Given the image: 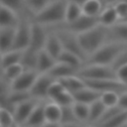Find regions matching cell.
<instances>
[{
  "label": "cell",
  "mask_w": 127,
  "mask_h": 127,
  "mask_svg": "<svg viewBox=\"0 0 127 127\" xmlns=\"http://www.w3.org/2000/svg\"><path fill=\"white\" fill-rule=\"evenodd\" d=\"M126 85H127V83H126Z\"/></svg>",
  "instance_id": "cell-59"
},
{
  "label": "cell",
  "mask_w": 127,
  "mask_h": 127,
  "mask_svg": "<svg viewBox=\"0 0 127 127\" xmlns=\"http://www.w3.org/2000/svg\"><path fill=\"white\" fill-rule=\"evenodd\" d=\"M24 66L19 63L15 64H11L9 66H6L2 68V75L4 78H6L9 82L13 81L15 78H17L23 71H24Z\"/></svg>",
  "instance_id": "cell-30"
},
{
  "label": "cell",
  "mask_w": 127,
  "mask_h": 127,
  "mask_svg": "<svg viewBox=\"0 0 127 127\" xmlns=\"http://www.w3.org/2000/svg\"><path fill=\"white\" fill-rule=\"evenodd\" d=\"M22 55H23V51H19V50H10V51L2 54L1 59H0L1 68H4L11 64L21 63Z\"/></svg>",
  "instance_id": "cell-25"
},
{
  "label": "cell",
  "mask_w": 127,
  "mask_h": 127,
  "mask_svg": "<svg viewBox=\"0 0 127 127\" xmlns=\"http://www.w3.org/2000/svg\"><path fill=\"white\" fill-rule=\"evenodd\" d=\"M11 127H20V126H19V125H18L17 123H15V124H14L13 126H11Z\"/></svg>",
  "instance_id": "cell-50"
},
{
  "label": "cell",
  "mask_w": 127,
  "mask_h": 127,
  "mask_svg": "<svg viewBox=\"0 0 127 127\" xmlns=\"http://www.w3.org/2000/svg\"><path fill=\"white\" fill-rule=\"evenodd\" d=\"M53 0H25V6L26 10L34 16L35 14L39 13L41 10H43L47 5H49ZM33 18V17H32Z\"/></svg>",
  "instance_id": "cell-33"
},
{
  "label": "cell",
  "mask_w": 127,
  "mask_h": 127,
  "mask_svg": "<svg viewBox=\"0 0 127 127\" xmlns=\"http://www.w3.org/2000/svg\"><path fill=\"white\" fill-rule=\"evenodd\" d=\"M113 5L115 7V10L117 12V15H118L120 21L127 18V1H125V0L119 1Z\"/></svg>",
  "instance_id": "cell-41"
},
{
  "label": "cell",
  "mask_w": 127,
  "mask_h": 127,
  "mask_svg": "<svg viewBox=\"0 0 127 127\" xmlns=\"http://www.w3.org/2000/svg\"><path fill=\"white\" fill-rule=\"evenodd\" d=\"M0 5L14 10L19 15L24 12H28L26 10L25 0H0Z\"/></svg>",
  "instance_id": "cell-35"
},
{
  "label": "cell",
  "mask_w": 127,
  "mask_h": 127,
  "mask_svg": "<svg viewBox=\"0 0 127 127\" xmlns=\"http://www.w3.org/2000/svg\"><path fill=\"white\" fill-rule=\"evenodd\" d=\"M39 74L40 72H38L36 69H24V71L17 78L10 82L11 90L29 92Z\"/></svg>",
  "instance_id": "cell-8"
},
{
  "label": "cell",
  "mask_w": 127,
  "mask_h": 127,
  "mask_svg": "<svg viewBox=\"0 0 127 127\" xmlns=\"http://www.w3.org/2000/svg\"><path fill=\"white\" fill-rule=\"evenodd\" d=\"M119 96H120V93L116 91H112V90L104 91V92H101L100 100L106 107H112V106L118 105Z\"/></svg>",
  "instance_id": "cell-34"
},
{
  "label": "cell",
  "mask_w": 127,
  "mask_h": 127,
  "mask_svg": "<svg viewBox=\"0 0 127 127\" xmlns=\"http://www.w3.org/2000/svg\"><path fill=\"white\" fill-rule=\"evenodd\" d=\"M59 80L62 82V84L64 85L65 90L69 91L70 93H74V92H76V91H78L81 88L86 86V83H85L84 79H82L77 74L69 75V76L64 77V78L59 79Z\"/></svg>",
  "instance_id": "cell-22"
},
{
  "label": "cell",
  "mask_w": 127,
  "mask_h": 127,
  "mask_svg": "<svg viewBox=\"0 0 127 127\" xmlns=\"http://www.w3.org/2000/svg\"><path fill=\"white\" fill-rule=\"evenodd\" d=\"M62 127H86L84 123L76 122V123H68V124H61Z\"/></svg>",
  "instance_id": "cell-46"
},
{
  "label": "cell",
  "mask_w": 127,
  "mask_h": 127,
  "mask_svg": "<svg viewBox=\"0 0 127 127\" xmlns=\"http://www.w3.org/2000/svg\"><path fill=\"white\" fill-rule=\"evenodd\" d=\"M125 123H127V110H122L109 120L97 125V127H120Z\"/></svg>",
  "instance_id": "cell-32"
},
{
  "label": "cell",
  "mask_w": 127,
  "mask_h": 127,
  "mask_svg": "<svg viewBox=\"0 0 127 127\" xmlns=\"http://www.w3.org/2000/svg\"><path fill=\"white\" fill-rule=\"evenodd\" d=\"M68 1H72V2H76V3H78V4H80V5H82L86 0H68Z\"/></svg>",
  "instance_id": "cell-49"
},
{
  "label": "cell",
  "mask_w": 127,
  "mask_h": 127,
  "mask_svg": "<svg viewBox=\"0 0 127 127\" xmlns=\"http://www.w3.org/2000/svg\"><path fill=\"white\" fill-rule=\"evenodd\" d=\"M15 123L13 112L6 108H0V127H11Z\"/></svg>",
  "instance_id": "cell-36"
},
{
  "label": "cell",
  "mask_w": 127,
  "mask_h": 127,
  "mask_svg": "<svg viewBox=\"0 0 127 127\" xmlns=\"http://www.w3.org/2000/svg\"><path fill=\"white\" fill-rule=\"evenodd\" d=\"M65 88L62 84L60 80H54L48 90V100H54L56 97H58L62 92H64Z\"/></svg>",
  "instance_id": "cell-38"
},
{
  "label": "cell",
  "mask_w": 127,
  "mask_h": 127,
  "mask_svg": "<svg viewBox=\"0 0 127 127\" xmlns=\"http://www.w3.org/2000/svg\"><path fill=\"white\" fill-rule=\"evenodd\" d=\"M52 101H55L56 103H58L62 107H64V106H70V105H72L74 103V98H73L72 93H70L67 90H64V92H62L58 97H56Z\"/></svg>",
  "instance_id": "cell-39"
},
{
  "label": "cell",
  "mask_w": 127,
  "mask_h": 127,
  "mask_svg": "<svg viewBox=\"0 0 127 127\" xmlns=\"http://www.w3.org/2000/svg\"><path fill=\"white\" fill-rule=\"evenodd\" d=\"M119 1H123V0H105L106 4H115L116 2H119Z\"/></svg>",
  "instance_id": "cell-48"
},
{
  "label": "cell",
  "mask_w": 127,
  "mask_h": 127,
  "mask_svg": "<svg viewBox=\"0 0 127 127\" xmlns=\"http://www.w3.org/2000/svg\"><path fill=\"white\" fill-rule=\"evenodd\" d=\"M74 101L75 102H81V103H85V104H91L92 102L98 100L100 98L101 92L89 87V86H85L83 88H81L80 90L72 93Z\"/></svg>",
  "instance_id": "cell-16"
},
{
  "label": "cell",
  "mask_w": 127,
  "mask_h": 127,
  "mask_svg": "<svg viewBox=\"0 0 127 127\" xmlns=\"http://www.w3.org/2000/svg\"><path fill=\"white\" fill-rule=\"evenodd\" d=\"M121 21H123V22H127V18H125L124 20H121Z\"/></svg>",
  "instance_id": "cell-53"
},
{
  "label": "cell",
  "mask_w": 127,
  "mask_h": 127,
  "mask_svg": "<svg viewBox=\"0 0 127 127\" xmlns=\"http://www.w3.org/2000/svg\"><path fill=\"white\" fill-rule=\"evenodd\" d=\"M67 0H53L43 10L33 16V21L47 28H53L64 22Z\"/></svg>",
  "instance_id": "cell-1"
},
{
  "label": "cell",
  "mask_w": 127,
  "mask_h": 127,
  "mask_svg": "<svg viewBox=\"0 0 127 127\" xmlns=\"http://www.w3.org/2000/svg\"><path fill=\"white\" fill-rule=\"evenodd\" d=\"M38 53L39 52H34L30 49H26L23 51V55H22L20 64L24 66L25 69H36Z\"/></svg>",
  "instance_id": "cell-28"
},
{
  "label": "cell",
  "mask_w": 127,
  "mask_h": 127,
  "mask_svg": "<svg viewBox=\"0 0 127 127\" xmlns=\"http://www.w3.org/2000/svg\"><path fill=\"white\" fill-rule=\"evenodd\" d=\"M115 71H116V77H117V79L126 84L127 83V64L121 65Z\"/></svg>",
  "instance_id": "cell-44"
},
{
  "label": "cell",
  "mask_w": 127,
  "mask_h": 127,
  "mask_svg": "<svg viewBox=\"0 0 127 127\" xmlns=\"http://www.w3.org/2000/svg\"><path fill=\"white\" fill-rule=\"evenodd\" d=\"M46 100L40 101L32 113L30 114L29 118L25 122L23 126H32V127H41L46 123V117H45V111H44V105Z\"/></svg>",
  "instance_id": "cell-17"
},
{
  "label": "cell",
  "mask_w": 127,
  "mask_h": 127,
  "mask_svg": "<svg viewBox=\"0 0 127 127\" xmlns=\"http://www.w3.org/2000/svg\"><path fill=\"white\" fill-rule=\"evenodd\" d=\"M44 50L48 54H50L53 58L58 60L59 56L64 51V48H63L62 42H61V40H60V38H59V36L57 35L56 32L49 30V35H48V38H47Z\"/></svg>",
  "instance_id": "cell-13"
},
{
  "label": "cell",
  "mask_w": 127,
  "mask_h": 127,
  "mask_svg": "<svg viewBox=\"0 0 127 127\" xmlns=\"http://www.w3.org/2000/svg\"><path fill=\"white\" fill-rule=\"evenodd\" d=\"M86 85L99 91H116L118 93H122L127 90V85L121 82L118 79H100V80H84Z\"/></svg>",
  "instance_id": "cell-12"
},
{
  "label": "cell",
  "mask_w": 127,
  "mask_h": 127,
  "mask_svg": "<svg viewBox=\"0 0 127 127\" xmlns=\"http://www.w3.org/2000/svg\"><path fill=\"white\" fill-rule=\"evenodd\" d=\"M81 15H82L81 5L76 2L67 0L66 7H65V14H64V22L65 23L72 22V21L78 19Z\"/></svg>",
  "instance_id": "cell-27"
},
{
  "label": "cell",
  "mask_w": 127,
  "mask_h": 127,
  "mask_svg": "<svg viewBox=\"0 0 127 127\" xmlns=\"http://www.w3.org/2000/svg\"><path fill=\"white\" fill-rule=\"evenodd\" d=\"M76 122H79V121L74 115V112L72 110V105L62 107L61 124H68V123H76Z\"/></svg>",
  "instance_id": "cell-37"
},
{
  "label": "cell",
  "mask_w": 127,
  "mask_h": 127,
  "mask_svg": "<svg viewBox=\"0 0 127 127\" xmlns=\"http://www.w3.org/2000/svg\"><path fill=\"white\" fill-rule=\"evenodd\" d=\"M11 90L10 82L3 77V75H0V97L7 95Z\"/></svg>",
  "instance_id": "cell-43"
},
{
  "label": "cell",
  "mask_w": 127,
  "mask_h": 127,
  "mask_svg": "<svg viewBox=\"0 0 127 127\" xmlns=\"http://www.w3.org/2000/svg\"><path fill=\"white\" fill-rule=\"evenodd\" d=\"M0 75H2V68H1V66H0Z\"/></svg>",
  "instance_id": "cell-52"
},
{
  "label": "cell",
  "mask_w": 127,
  "mask_h": 127,
  "mask_svg": "<svg viewBox=\"0 0 127 127\" xmlns=\"http://www.w3.org/2000/svg\"><path fill=\"white\" fill-rule=\"evenodd\" d=\"M78 69L73 68L65 64H63L61 62H58L54 64V66L47 72L50 76H52L54 79L59 80L62 79L64 77L69 76V75H73V74H77Z\"/></svg>",
  "instance_id": "cell-18"
},
{
  "label": "cell",
  "mask_w": 127,
  "mask_h": 127,
  "mask_svg": "<svg viewBox=\"0 0 127 127\" xmlns=\"http://www.w3.org/2000/svg\"><path fill=\"white\" fill-rule=\"evenodd\" d=\"M41 127H62L61 123H52V122H46Z\"/></svg>",
  "instance_id": "cell-47"
},
{
  "label": "cell",
  "mask_w": 127,
  "mask_h": 127,
  "mask_svg": "<svg viewBox=\"0 0 127 127\" xmlns=\"http://www.w3.org/2000/svg\"><path fill=\"white\" fill-rule=\"evenodd\" d=\"M15 28H0V52L4 54L13 50Z\"/></svg>",
  "instance_id": "cell-20"
},
{
  "label": "cell",
  "mask_w": 127,
  "mask_h": 127,
  "mask_svg": "<svg viewBox=\"0 0 127 127\" xmlns=\"http://www.w3.org/2000/svg\"><path fill=\"white\" fill-rule=\"evenodd\" d=\"M77 75L84 80L117 79L116 71L111 65L95 64H84L77 71Z\"/></svg>",
  "instance_id": "cell-5"
},
{
  "label": "cell",
  "mask_w": 127,
  "mask_h": 127,
  "mask_svg": "<svg viewBox=\"0 0 127 127\" xmlns=\"http://www.w3.org/2000/svg\"><path fill=\"white\" fill-rule=\"evenodd\" d=\"M118 105L123 110H127V90L124 91V92H122V93H120Z\"/></svg>",
  "instance_id": "cell-45"
},
{
  "label": "cell",
  "mask_w": 127,
  "mask_h": 127,
  "mask_svg": "<svg viewBox=\"0 0 127 127\" xmlns=\"http://www.w3.org/2000/svg\"><path fill=\"white\" fill-rule=\"evenodd\" d=\"M32 17L33 16L29 12H24L20 14L19 22L15 27V39L13 50L24 51L29 48L33 24Z\"/></svg>",
  "instance_id": "cell-4"
},
{
  "label": "cell",
  "mask_w": 127,
  "mask_h": 127,
  "mask_svg": "<svg viewBox=\"0 0 127 127\" xmlns=\"http://www.w3.org/2000/svg\"><path fill=\"white\" fill-rule=\"evenodd\" d=\"M20 15L14 10L0 5V28H15Z\"/></svg>",
  "instance_id": "cell-14"
},
{
  "label": "cell",
  "mask_w": 127,
  "mask_h": 127,
  "mask_svg": "<svg viewBox=\"0 0 127 127\" xmlns=\"http://www.w3.org/2000/svg\"><path fill=\"white\" fill-rule=\"evenodd\" d=\"M86 127H97V126H94V125H93V126H86Z\"/></svg>",
  "instance_id": "cell-55"
},
{
  "label": "cell",
  "mask_w": 127,
  "mask_h": 127,
  "mask_svg": "<svg viewBox=\"0 0 127 127\" xmlns=\"http://www.w3.org/2000/svg\"><path fill=\"white\" fill-rule=\"evenodd\" d=\"M72 110L74 112L75 117L77 120L81 123H88L89 118V104L81 103V102H75L72 104Z\"/></svg>",
  "instance_id": "cell-29"
},
{
  "label": "cell",
  "mask_w": 127,
  "mask_h": 127,
  "mask_svg": "<svg viewBox=\"0 0 127 127\" xmlns=\"http://www.w3.org/2000/svg\"><path fill=\"white\" fill-rule=\"evenodd\" d=\"M106 106L102 103L100 98L91 104H89V118H88V124L95 125L99 118L102 116L103 112L105 111Z\"/></svg>",
  "instance_id": "cell-26"
},
{
  "label": "cell",
  "mask_w": 127,
  "mask_h": 127,
  "mask_svg": "<svg viewBox=\"0 0 127 127\" xmlns=\"http://www.w3.org/2000/svg\"><path fill=\"white\" fill-rule=\"evenodd\" d=\"M46 122L61 123L62 119V106L52 100H46L44 105Z\"/></svg>",
  "instance_id": "cell-19"
},
{
  "label": "cell",
  "mask_w": 127,
  "mask_h": 127,
  "mask_svg": "<svg viewBox=\"0 0 127 127\" xmlns=\"http://www.w3.org/2000/svg\"><path fill=\"white\" fill-rule=\"evenodd\" d=\"M0 108H1V104H0Z\"/></svg>",
  "instance_id": "cell-57"
},
{
  "label": "cell",
  "mask_w": 127,
  "mask_h": 127,
  "mask_svg": "<svg viewBox=\"0 0 127 127\" xmlns=\"http://www.w3.org/2000/svg\"><path fill=\"white\" fill-rule=\"evenodd\" d=\"M1 56H2V54H1V52H0V59H1Z\"/></svg>",
  "instance_id": "cell-56"
},
{
  "label": "cell",
  "mask_w": 127,
  "mask_h": 127,
  "mask_svg": "<svg viewBox=\"0 0 127 127\" xmlns=\"http://www.w3.org/2000/svg\"><path fill=\"white\" fill-rule=\"evenodd\" d=\"M125 1H127V0H125Z\"/></svg>",
  "instance_id": "cell-58"
},
{
  "label": "cell",
  "mask_w": 127,
  "mask_h": 127,
  "mask_svg": "<svg viewBox=\"0 0 127 127\" xmlns=\"http://www.w3.org/2000/svg\"><path fill=\"white\" fill-rule=\"evenodd\" d=\"M54 80L56 79H54L48 73H40L29 91L30 95L38 100H48V90Z\"/></svg>",
  "instance_id": "cell-10"
},
{
  "label": "cell",
  "mask_w": 127,
  "mask_h": 127,
  "mask_svg": "<svg viewBox=\"0 0 127 127\" xmlns=\"http://www.w3.org/2000/svg\"><path fill=\"white\" fill-rule=\"evenodd\" d=\"M81 9L83 15L97 18L103 9V6L101 0H86L81 5Z\"/></svg>",
  "instance_id": "cell-24"
},
{
  "label": "cell",
  "mask_w": 127,
  "mask_h": 127,
  "mask_svg": "<svg viewBox=\"0 0 127 127\" xmlns=\"http://www.w3.org/2000/svg\"><path fill=\"white\" fill-rule=\"evenodd\" d=\"M108 32L112 35V37L127 42V22L118 21L115 25L108 28Z\"/></svg>",
  "instance_id": "cell-31"
},
{
  "label": "cell",
  "mask_w": 127,
  "mask_h": 127,
  "mask_svg": "<svg viewBox=\"0 0 127 127\" xmlns=\"http://www.w3.org/2000/svg\"><path fill=\"white\" fill-rule=\"evenodd\" d=\"M127 64V49L125 51H123L114 61V63L111 64V66L113 67L114 70H116L118 67H120L121 65Z\"/></svg>",
  "instance_id": "cell-42"
},
{
  "label": "cell",
  "mask_w": 127,
  "mask_h": 127,
  "mask_svg": "<svg viewBox=\"0 0 127 127\" xmlns=\"http://www.w3.org/2000/svg\"><path fill=\"white\" fill-rule=\"evenodd\" d=\"M57 61L61 62L63 64H67V65H69V66H71L73 68L78 69V70L84 64V61L80 57H78L77 55H75V54H73L71 52L65 51V50H64L61 53V55L59 56Z\"/></svg>",
  "instance_id": "cell-23"
},
{
  "label": "cell",
  "mask_w": 127,
  "mask_h": 127,
  "mask_svg": "<svg viewBox=\"0 0 127 127\" xmlns=\"http://www.w3.org/2000/svg\"><path fill=\"white\" fill-rule=\"evenodd\" d=\"M120 127H127V123H125V124H123L122 126H120Z\"/></svg>",
  "instance_id": "cell-51"
},
{
  "label": "cell",
  "mask_w": 127,
  "mask_h": 127,
  "mask_svg": "<svg viewBox=\"0 0 127 127\" xmlns=\"http://www.w3.org/2000/svg\"><path fill=\"white\" fill-rule=\"evenodd\" d=\"M98 25V18H94V17H88L85 15H81L78 19L69 22V23H62L61 25H58L56 27L53 28H61V29H64L66 31H69L75 35H78L82 32H85L91 28H93L94 26ZM53 28H48V29H53Z\"/></svg>",
  "instance_id": "cell-7"
},
{
  "label": "cell",
  "mask_w": 127,
  "mask_h": 127,
  "mask_svg": "<svg viewBox=\"0 0 127 127\" xmlns=\"http://www.w3.org/2000/svg\"><path fill=\"white\" fill-rule=\"evenodd\" d=\"M40 101H42V100H38V99L31 97V98L21 101L15 105L13 114L15 117V121L19 126H23L25 124V122L29 118L30 114L32 113V111L34 110V108Z\"/></svg>",
  "instance_id": "cell-11"
},
{
  "label": "cell",
  "mask_w": 127,
  "mask_h": 127,
  "mask_svg": "<svg viewBox=\"0 0 127 127\" xmlns=\"http://www.w3.org/2000/svg\"><path fill=\"white\" fill-rule=\"evenodd\" d=\"M48 35H49V30L47 27L33 21L30 45H29L28 49H30L34 52H40V51L44 50Z\"/></svg>",
  "instance_id": "cell-9"
},
{
  "label": "cell",
  "mask_w": 127,
  "mask_h": 127,
  "mask_svg": "<svg viewBox=\"0 0 127 127\" xmlns=\"http://www.w3.org/2000/svg\"><path fill=\"white\" fill-rule=\"evenodd\" d=\"M123 109L119 106V105H116V106H112V107H106L105 111L103 112L102 116L99 118V120L97 121V123L95 124V126L99 125V124H102L104 123L105 121L109 120L110 118H112L113 116H115L117 113H119L120 111H122Z\"/></svg>",
  "instance_id": "cell-40"
},
{
  "label": "cell",
  "mask_w": 127,
  "mask_h": 127,
  "mask_svg": "<svg viewBox=\"0 0 127 127\" xmlns=\"http://www.w3.org/2000/svg\"><path fill=\"white\" fill-rule=\"evenodd\" d=\"M107 38L108 28L100 24L77 35L78 43L87 58L104 45Z\"/></svg>",
  "instance_id": "cell-2"
},
{
  "label": "cell",
  "mask_w": 127,
  "mask_h": 127,
  "mask_svg": "<svg viewBox=\"0 0 127 127\" xmlns=\"http://www.w3.org/2000/svg\"><path fill=\"white\" fill-rule=\"evenodd\" d=\"M57 63V60L48 54L45 50H42L38 53L37 66L36 69L40 73H47Z\"/></svg>",
  "instance_id": "cell-21"
},
{
  "label": "cell",
  "mask_w": 127,
  "mask_h": 127,
  "mask_svg": "<svg viewBox=\"0 0 127 127\" xmlns=\"http://www.w3.org/2000/svg\"><path fill=\"white\" fill-rule=\"evenodd\" d=\"M126 49L127 46L123 43H119V42L105 43L97 51H95L87 58L85 64L111 65L116 60V58Z\"/></svg>",
  "instance_id": "cell-3"
},
{
  "label": "cell",
  "mask_w": 127,
  "mask_h": 127,
  "mask_svg": "<svg viewBox=\"0 0 127 127\" xmlns=\"http://www.w3.org/2000/svg\"><path fill=\"white\" fill-rule=\"evenodd\" d=\"M97 18H98V24L106 28L112 27L119 21V17L117 15V12L113 4H107V6L102 9L101 13Z\"/></svg>",
  "instance_id": "cell-15"
},
{
  "label": "cell",
  "mask_w": 127,
  "mask_h": 127,
  "mask_svg": "<svg viewBox=\"0 0 127 127\" xmlns=\"http://www.w3.org/2000/svg\"><path fill=\"white\" fill-rule=\"evenodd\" d=\"M49 30L57 33V35L59 36V38L62 42L64 50L77 55L78 57H80L84 61V64H85L87 57L84 54V52L82 51V49L78 43L77 35L69 32V31H66L64 29H61V28H53V29H49Z\"/></svg>",
  "instance_id": "cell-6"
},
{
  "label": "cell",
  "mask_w": 127,
  "mask_h": 127,
  "mask_svg": "<svg viewBox=\"0 0 127 127\" xmlns=\"http://www.w3.org/2000/svg\"><path fill=\"white\" fill-rule=\"evenodd\" d=\"M20 127H32V126H20Z\"/></svg>",
  "instance_id": "cell-54"
}]
</instances>
